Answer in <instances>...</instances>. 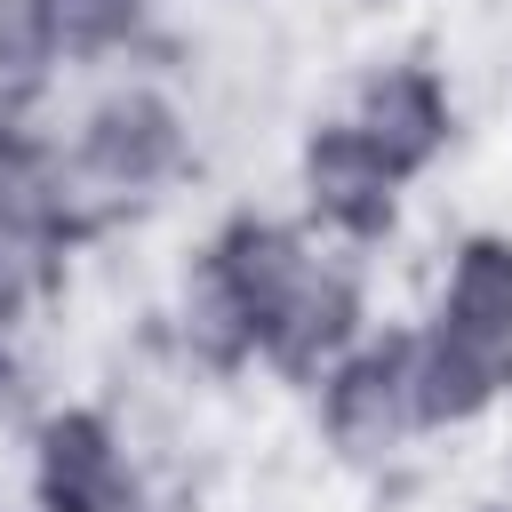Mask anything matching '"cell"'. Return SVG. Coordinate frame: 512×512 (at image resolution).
Returning <instances> with one entry per match:
<instances>
[{"mask_svg": "<svg viewBox=\"0 0 512 512\" xmlns=\"http://www.w3.org/2000/svg\"><path fill=\"white\" fill-rule=\"evenodd\" d=\"M32 512H144V456L104 400H56L24 440Z\"/></svg>", "mask_w": 512, "mask_h": 512, "instance_id": "cell-2", "label": "cell"}, {"mask_svg": "<svg viewBox=\"0 0 512 512\" xmlns=\"http://www.w3.org/2000/svg\"><path fill=\"white\" fill-rule=\"evenodd\" d=\"M312 432L336 464H392L416 432V400H408V328H368L320 384H312Z\"/></svg>", "mask_w": 512, "mask_h": 512, "instance_id": "cell-4", "label": "cell"}, {"mask_svg": "<svg viewBox=\"0 0 512 512\" xmlns=\"http://www.w3.org/2000/svg\"><path fill=\"white\" fill-rule=\"evenodd\" d=\"M56 152H64L72 200H80V216H88V232H96V224L136 216L144 200L176 192L184 168H192V152H200V136H192V112L176 104V88H168L160 72H128V64H120V72L64 120Z\"/></svg>", "mask_w": 512, "mask_h": 512, "instance_id": "cell-1", "label": "cell"}, {"mask_svg": "<svg viewBox=\"0 0 512 512\" xmlns=\"http://www.w3.org/2000/svg\"><path fill=\"white\" fill-rule=\"evenodd\" d=\"M488 512H512V504H488Z\"/></svg>", "mask_w": 512, "mask_h": 512, "instance_id": "cell-9", "label": "cell"}, {"mask_svg": "<svg viewBox=\"0 0 512 512\" xmlns=\"http://www.w3.org/2000/svg\"><path fill=\"white\" fill-rule=\"evenodd\" d=\"M344 120L400 184H424L456 152V80L432 56H376V64H360Z\"/></svg>", "mask_w": 512, "mask_h": 512, "instance_id": "cell-5", "label": "cell"}, {"mask_svg": "<svg viewBox=\"0 0 512 512\" xmlns=\"http://www.w3.org/2000/svg\"><path fill=\"white\" fill-rule=\"evenodd\" d=\"M56 72H64L56 8L48 0H0V112L32 104Z\"/></svg>", "mask_w": 512, "mask_h": 512, "instance_id": "cell-8", "label": "cell"}, {"mask_svg": "<svg viewBox=\"0 0 512 512\" xmlns=\"http://www.w3.org/2000/svg\"><path fill=\"white\" fill-rule=\"evenodd\" d=\"M400 200L408 184L360 144V128L344 112H320L304 136H296V224L344 256H376L392 232H400Z\"/></svg>", "mask_w": 512, "mask_h": 512, "instance_id": "cell-3", "label": "cell"}, {"mask_svg": "<svg viewBox=\"0 0 512 512\" xmlns=\"http://www.w3.org/2000/svg\"><path fill=\"white\" fill-rule=\"evenodd\" d=\"M408 400H416V432L424 440L432 432H472L512 400V360L416 320L408 328Z\"/></svg>", "mask_w": 512, "mask_h": 512, "instance_id": "cell-7", "label": "cell"}, {"mask_svg": "<svg viewBox=\"0 0 512 512\" xmlns=\"http://www.w3.org/2000/svg\"><path fill=\"white\" fill-rule=\"evenodd\" d=\"M424 328L512 360V232L504 224H464L440 248V280H432Z\"/></svg>", "mask_w": 512, "mask_h": 512, "instance_id": "cell-6", "label": "cell"}]
</instances>
